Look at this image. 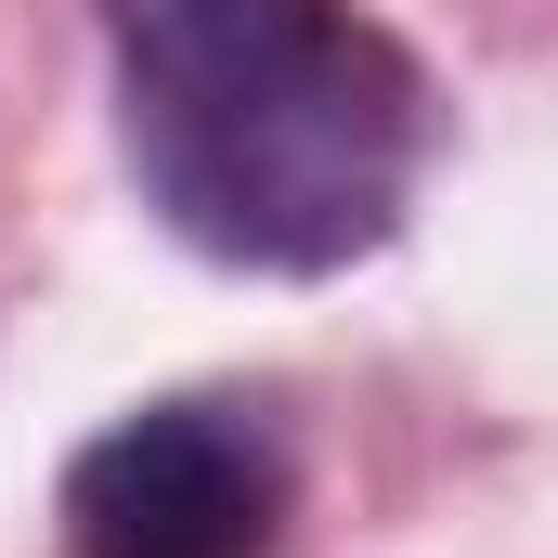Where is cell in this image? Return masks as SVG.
<instances>
[{"mask_svg": "<svg viewBox=\"0 0 558 558\" xmlns=\"http://www.w3.org/2000/svg\"><path fill=\"white\" fill-rule=\"evenodd\" d=\"M118 156L221 274L325 286L377 260L441 156V78L351 0H92Z\"/></svg>", "mask_w": 558, "mask_h": 558, "instance_id": "6da1fadb", "label": "cell"}, {"mask_svg": "<svg viewBox=\"0 0 558 558\" xmlns=\"http://www.w3.org/2000/svg\"><path fill=\"white\" fill-rule=\"evenodd\" d=\"M65 558H286L299 546V454L247 390H169L105 416L52 481Z\"/></svg>", "mask_w": 558, "mask_h": 558, "instance_id": "7a4b0ae2", "label": "cell"}]
</instances>
